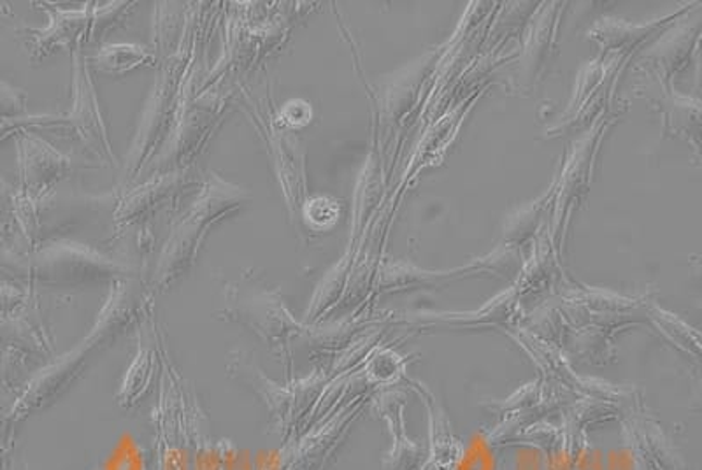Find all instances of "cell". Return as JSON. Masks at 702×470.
<instances>
[{
	"instance_id": "cell-1",
	"label": "cell",
	"mask_w": 702,
	"mask_h": 470,
	"mask_svg": "<svg viewBox=\"0 0 702 470\" xmlns=\"http://www.w3.org/2000/svg\"><path fill=\"white\" fill-rule=\"evenodd\" d=\"M148 60H150V54L146 53L139 46H106L96 57V67L100 69L102 73L119 76V74H125L132 69L139 67Z\"/></svg>"
}]
</instances>
